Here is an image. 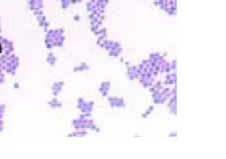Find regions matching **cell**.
I'll return each instance as SVG.
<instances>
[{"mask_svg":"<svg viewBox=\"0 0 226 159\" xmlns=\"http://www.w3.org/2000/svg\"><path fill=\"white\" fill-rule=\"evenodd\" d=\"M1 49H2V45H1V44H0V51H1Z\"/></svg>","mask_w":226,"mask_h":159,"instance_id":"7a4b0ae2","label":"cell"},{"mask_svg":"<svg viewBox=\"0 0 226 159\" xmlns=\"http://www.w3.org/2000/svg\"><path fill=\"white\" fill-rule=\"evenodd\" d=\"M30 3L32 5V9H38L42 7V0H32Z\"/></svg>","mask_w":226,"mask_h":159,"instance_id":"6da1fadb","label":"cell"}]
</instances>
